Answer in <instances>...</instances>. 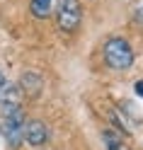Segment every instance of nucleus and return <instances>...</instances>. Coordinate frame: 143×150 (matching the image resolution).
<instances>
[{"label":"nucleus","instance_id":"nucleus-6","mask_svg":"<svg viewBox=\"0 0 143 150\" xmlns=\"http://www.w3.org/2000/svg\"><path fill=\"white\" fill-rule=\"evenodd\" d=\"M32 15L34 17H49L51 15V0H32Z\"/></svg>","mask_w":143,"mask_h":150},{"label":"nucleus","instance_id":"nucleus-5","mask_svg":"<svg viewBox=\"0 0 143 150\" xmlns=\"http://www.w3.org/2000/svg\"><path fill=\"white\" fill-rule=\"evenodd\" d=\"M20 97H22V87L15 82H5L0 90V104L3 107H20Z\"/></svg>","mask_w":143,"mask_h":150},{"label":"nucleus","instance_id":"nucleus-10","mask_svg":"<svg viewBox=\"0 0 143 150\" xmlns=\"http://www.w3.org/2000/svg\"><path fill=\"white\" fill-rule=\"evenodd\" d=\"M3 85H5V78H3V70H0V90H3Z\"/></svg>","mask_w":143,"mask_h":150},{"label":"nucleus","instance_id":"nucleus-4","mask_svg":"<svg viewBox=\"0 0 143 150\" xmlns=\"http://www.w3.org/2000/svg\"><path fill=\"white\" fill-rule=\"evenodd\" d=\"M24 140L29 145H44L49 140V131L41 121H27L24 124Z\"/></svg>","mask_w":143,"mask_h":150},{"label":"nucleus","instance_id":"nucleus-9","mask_svg":"<svg viewBox=\"0 0 143 150\" xmlns=\"http://www.w3.org/2000/svg\"><path fill=\"white\" fill-rule=\"evenodd\" d=\"M136 17H138V22H143V7H141V10L136 12Z\"/></svg>","mask_w":143,"mask_h":150},{"label":"nucleus","instance_id":"nucleus-8","mask_svg":"<svg viewBox=\"0 0 143 150\" xmlns=\"http://www.w3.org/2000/svg\"><path fill=\"white\" fill-rule=\"evenodd\" d=\"M136 92H138V95L143 97V80H141V82H136Z\"/></svg>","mask_w":143,"mask_h":150},{"label":"nucleus","instance_id":"nucleus-3","mask_svg":"<svg viewBox=\"0 0 143 150\" xmlns=\"http://www.w3.org/2000/svg\"><path fill=\"white\" fill-rule=\"evenodd\" d=\"M80 15H83V5L80 0H61L58 3V27L63 32H75L80 24Z\"/></svg>","mask_w":143,"mask_h":150},{"label":"nucleus","instance_id":"nucleus-2","mask_svg":"<svg viewBox=\"0 0 143 150\" xmlns=\"http://www.w3.org/2000/svg\"><path fill=\"white\" fill-rule=\"evenodd\" d=\"M104 63L112 70H126L133 65V49L126 39H109L104 44Z\"/></svg>","mask_w":143,"mask_h":150},{"label":"nucleus","instance_id":"nucleus-1","mask_svg":"<svg viewBox=\"0 0 143 150\" xmlns=\"http://www.w3.org/2000/svg\"><path fill=\"white\" fill-rule=\"evenodd\" d=\"M24 114L20 107H3L0 109V133L12 145H20L24 140Z\"/></svg>","mask_w":143,"mask_h":150},{"label":"nucleus","instance_id":"nucleus-7","mask_svg":"<svg viewBox=\"0 0 143 150\" xmlns=\"http://www.w3.org/2000/svg\"><path fill=\"white\" fill-rule=\"evenodd\" d=\"M102 138H104V143H107V150H121V140H119V136L114 133V131H104Z\"/></svg>","mask_w":143,"mask_h":150}]
</instances>
